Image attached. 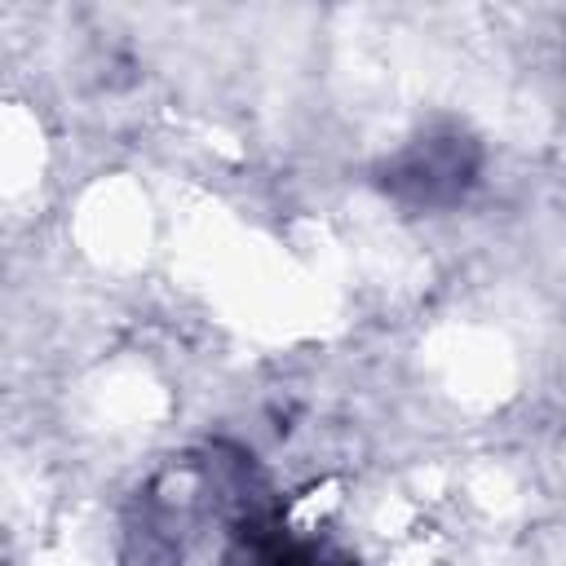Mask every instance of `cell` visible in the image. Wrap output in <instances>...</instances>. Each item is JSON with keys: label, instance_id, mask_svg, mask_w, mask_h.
Wrapping results in <instances>:
<instances>
[{"label": "cell", "instance_id": "7a4b0ae2", "mask_svg": "<svg viewBox=\"0 0 566 566\" xmlns=\"http://www.w3.org/2000/svg\"><path fill=\"white\" fill-rule=\"evenodd\" d=\"M230 566H349L340 553L287 535L279 517L261 504L230 522Z\"/></svg>", "mask_w": 566, "mask_h": 566}, {"label": "cell", "instance_id": "6da1fadb", "mask_svg": "<svg viewBox=\"0 0 566 566\" xmlns=\"http://www.w3.org/2000/svg\"><path fill=\"white\" fill-rule=\"evenodd\" d=\"M478 177L482 142L460 124H433L376 164V186L411 212H442L464 203Z\"/></svg>", "mask_w": 566, "mask_h": 566}]
</instances>
